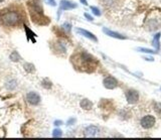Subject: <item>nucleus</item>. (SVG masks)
Listing matches in <instances>:
<instances>
[{
  "instance_id": "nucleus-28",
  "label": "nucleus",
  "mask_w": 161,
  "mask_h": 140,
  "mask_svg": "<svg viewBox=\"0 0 161 140\" xmlns=\"http://www.w3.org/2000/svg\"><path fill=\"white\" fill-rule=\"evenodd\" d=\"M62 124H63V121H55L54 122V125H56V126H58V125H62Z\"/></svg>"
},
{
  "instance_id": "nucleus-5",
  "label": "nucleus",
  "mask_w": 161,
  "mask_h": 140,
  "mask_svg": "<svg viewBox=\"0 0 161 140\" xmlns=\"http://www.w3.org/2000/svg\"><path fill=\"white\" fill-rule=\"evenodd\" d=\"M52 50L54 51H55L58 55H63L67 54V46L66 43L62 41H56L54 42V46H52Z\"/></svg>"
},
{
  "instance_id": "nucleus-19",
  "label": "nucleus",
  "mask_w": 161,
  "mask_h": 140,
  "mask_svg": "<svg viewBox=\"0 0 161 140\" xmlns=\"http://www.w3.org/2000/svg\"><path fill=\"white\" fill-rule=\"evenodd\" d=\"M41 86L44 88V89L50 90V88L52 87V83H51L48 79H43V80H42V82H41Z\"/></svg>"
},
{
  "instance_id": "nucleus-7",
  "label": "nucleus",
  "mask_w": 161,
  "mask_h": 140,
  "mask_svg": "<svg viewBox=\"0 0 161 140\" xmlns=\"http://www.w3.org/2000/svg\"><path fill=\"white\" fill-rule=\"evenodd\" d=\"M26 101L27 103H29L30 105L36 106L41 101V98H40V96L37 93H35V92H29V93L26 94Z\"/></svg>"
},
{
  "instance_id": "nucleus-30",
  "label": "nucleus",
  "mask_w": 161,
  "mask_h": 140,
  "mask_svg": "<svg viewBox=\"0 0 161 140\" xmlns=\"http://www.w3.org/2000/svg\"><path fill=\"white\" fill-rule=\"evenodd\" d=\"M4 1V0H0V3H1V2H3Z\"/></svg>"
},
{
  "instance_id": "nucleus-8",
  "label": "nucleus",
  "mask_w": 161,
  "mask_h": 140,
  "mask_svg": "<svg viewBox=\"0 0 161 140\" xmlns=\"http://www.w3.org/2000/svg\"><path fill=\"white\" fill-rule=\"evenodd\" d=\"M103 84H104V87L109 90H113L118 87V81H117L114 77H112V76H108V77L105 78Z\"/></svg>"
},
{
  "instance_id": "nucleus-16",
  "label": "nucleus",
  "mask_w": 161,
  "mask_h": 140,
  "mask_svg": "<svg viewBox=\"0 0 161 140\" xmlns=\"http://www.w3.org/2000/svg\"><path fill=\"white\" fill-rule=\"evenodd\" d=\"M160 37H161V33H156L154 35V37H153V46H154V47L157 50L160 49V42H159Z\"/></svg>"
},
{
  "instance_id": "nucleus-10",
  "label": "nucleus",
  "mask_w": 161,
  "mask_h": 140,
  "mask_svg": "<svg viewBox=\"0 0 161 140\" xmlns=\"http://www.w3.org/2000/svg\"><path fill=\"white\" fill-rule=\"evenodd\" d=\"M85 136H87V137H95V136H98L99 133H100V129L99 127H97L95 125H90L86 127V129H85Z\"/></svg>"
},
{
  "instance_id": "nucleus-13",
  "label": "nucleus",
  "mask_w": 161,
  "mask_h": 140,
  "mask_svg": "<svg viewBox=\"0 0 161 140\" xmlns=\"http://www.w3.org/2000/svg\"><path fill=\"white\" fill-rule=\"evenodd\" d=\"M5 88L8 91H13L17 88V81L15 79H9L5 82Z\"/></svg>"
},
{
  "instance_id": "nucleus-4",
  "label": "nucleus",
  "mask_w": 161,
  "mask_h": 140,
  "mask_svg": "<svg viewBox=\"0 0 161 140\" xmlns=\"http://www.w3.org/2000/svg\"><path fill=\"white\" fill-rule=\"evenodd\" d=\"M155 123H156V119L154 116H152V115L144 116L140 121L141 126H142L144 129H150V128H152L155 125Z\"/></svg>"
},
{
  "instance_id": "nucleus-26",
  "label": "nucleus",
  "mask_w": 161,
  "mask_h": 140,
  "mask_svg": "<svg viewBox=\"0 0 161 140\" xmlns=\"http://www.w3.org/2000/svg\"><path fill=\"white\" fill-rule=\"evenodd\" d=\"M156 105L158 106V108H155V110L158 112V113H161V104L159 103H156Z\"/></svg>"
},
{
  "instance_id": "nucleus-1",
  "label": "nucleus",
  "mask_w": 161,
  "mask_h": 140,
  "mask_svg": "<svg viewBox=\"0 0 161 140\" xmlns=\"http://www.w3.org/2000/svg\"><path fill=\"white\" fill-rule=\"evenodd\" d=\"M27 8L29 11L31 20L37 25H46L50 22V19L43 13V7L40 0H28Z\"/></svg>"
},
{
  "instance_id": "nucleus-3",
  "label": "nucleus",
  "mask_w": 161,
  "mask_h": 140,
  "mask_svg": "<svg viewBox=\"0 0 161 140\" xmlns=\"http://www.w3.org/2000/svg\"><path fill=\"white\" fill-rule=\"evenodd\" d=\"M75 63L78 68H80L84 71H88L91 68H95L98 62H97V59L92 55L86 53V51H80L76 55V58L75 59Z\"/></svg>"
},
{
  "instance_id": "nucleus-11",
  "label": "nucleus",
  "mask_w": 161,
  "mask_h": 140,
  "mask_svg": "<svg viewBox=\"0 0 161 140\" xmlns=\"http://www.w3.org/2000/svg\"><path fill=\"white\" fill-rule=\"evenodd\" d=\"M76 33H78L79 34L83 35V37H87V38H89V39H91V41H93V42H98V38H97L96 35H95L94 33H90V31L86 30V29H83V28H80V27H78V28H76Z\"/></svg>"
},
{
  "instance_id": "nucleus-18",
  "label": "nucleus",
  "mask_w": 161,
  "mask_h": 140,
  "mask_svg": "<svg viewBox=\"0 0 161 140\" xmlns=\"http://www.w3.org/2000/svg\"><path fill=\"white\" fill-rule=\"evenodd\" d=\"M24 28H25V33H26V35H27V38L28 39H31L32 42H35V39H34V37H35V33H32V31L28 28V27L26 26V25H24Z\"/></svg>"
},
{
  "instance_id": "nucleus-24",
  "label": "nucleus",
  "mask_w": 161,
  "mask_h": 140,
  "mask_svg": "<svg viewBox=\"0 0 161 140\" xmlns=\"http://www.w3.org/2000/svg\"><path fill=\"white\" fill-rule=\"evenodd\" d=\"M46 3H48L51 6H55L56 5V3H55V0H46Z\"/></svg>"
},
{
  "instance_id": "nucleus-29",
  "label": "nucleus",
  "mask_w": 161,
  "mask_h": 140,
  "mask_svg": "<svg viewBox=\"0 0 161 140\" xmlns=\"http://www.w3.org/2000/svg\"><path fill=\"white\" fill-rule=\"evenodd\" d=\"M80 1L82 2L84 5H88V2H87V0H80Z\"/></svg>"
},
{
  "instance_id": "nucleus-17",
  "label": "nucleus",
  "mask_w": 161,
  "mask_h": 140,
  "mask_svg": "<svg viewBox=\"0 0 161 140\" xmlns=\"http://www.w3.org/2000/svg\"><path fill=\"white\" fill-rule=\"evenodd\" d=\"M23 69L25 70V72L26 73H28V74H32L33 73V72L35 71V67L32 65V63H25L23 65Z\"/></svg>"
},
{
  "instance_id": "nucleus-27",
  "label": "nucleus",
  "mask_w": 161,
  "mask_h": 140,
  "mask_svg": "<svg viewBox=\"0 0 161 140\" xmlns=\"http://www.w3.org/2000/svg\"><path fill=\"white\" fill-rule=\"evenodd\" d=\"M76 121V119H74V118H72V119H70L67 121V125H72V123H74Z\"/></svg>"
},
{
  "instance_id": "nucleus-6",
  "label": "nucleus",
  "mask_w": 161,
  "mask_h": 140,
  "mask_svg": "<svg viewBox=\"0 0 161 140\" xmlns=\"http://www.w3.org/2000/svg\"><path fill=\"white\" fill-rule=\"evenodd\" d=\"M125 96H126L128 103L130 104H135L139 101V93L134 89L127 90L126 93H125Z\"/></svg>"
},
{
  "instance_id": "nucleus-25",
  "label": "nucleus",
  "mask_w": 161,
  "mask_h": 140,
  "mask_svg": "<svg viewBox=\"0 0 161 140\" xmlns=\"http://www.w3.org/2000/svg\"><path fill=\"white\" fill-rule=\"evenodd\" d=\"M85 17H86V18L88 19V20H90V21L94 20V18H93V16H91V15L89 14V13H85Z\"/></svg>"
},
{
  "instance_id": "nucleus-12",
  "label": "nucleus",
  "mask_w": 161,
  "mask_h": 140,
  "mask_svg": "<svg viewBox=\"0 0 161 140\" xmlns=\"http://www.w3.org/2000/svg\"><path fill=\"white\" fill-rule=\"evenodd\" d=\"M103 33H106L107 35H109V37L117 38V39H126L127 38L126 37H125V35L121 34L119 33H116V31H113V30L109 29V28H106V27H104V28H103Z\"/></svg>"
},
{
  "instance_id": "nucleus-21",
  "label": "nucleus",
  "mask_w": 161,
  "mask_h": 140,
  "mask_svg": "<svg viewBox=\"0 0 161 140\" xmlns=\"http://www.w3.org/2000/svg\"><path fill=\"white\" fill-rule=\"evenodd\" d=\"M90 8H91V10L93 11V13H94L95 15H97V16H100V15H101V11H100V9L98 8V7H96V6H91Z\"/></svg>"
},
{
  "instance_id": "nucleus-22",
  "label": "nucleus",
  "mask_w": 161,
  "mask_h": 140,
  "mask_svg": "<svg viewBox=\"0 0 161 140\" xmlns=\"http://www.w3.org/2000/svg\"><path fill=\"white\" fill-rule=\"evenodd\" d=\"M52 136L54 137H59V136H62V130L60 129H54L52 132Z\"/></svg>"
},
{
  "instance_id": "nucleus-23",
  "label": "nucleus",
  "mask_w": 161,
  "mask_h": 140,
  "mask_svg": "<svg viewBox=\"0 0 161 140\" xmlns=\"http://www.w3.org/2000/svg\"><path fill=\"white\" fill-rule=\"evenodd\" d=\"M138 50L140 51H142V53H147V54H152V53H154L152 50H149V49H143V47H139Z\"/></svg>"
},
{
  "instance_id": "nucleus-14",
  "label": "nucleus",
  "mask_w": 161,
  "mask_h": 140,
  "mask_svg": "<svg viewBox=\"0 0 161 140\" xmlns=\"http://www.w3.org/2000/svg\"><path fill=\"white\" fill-rule=\"evenodd\" d=\"M80 106L84 110H91L93 108V103L89 99H82L80 102Z\"/></svg>"
},
{
  "instance_id": "nucleus-2",
  "label": "nucleus",
  "mask_w": 161,
  "mask_h": 140,
  "mask_svg": "<svg viewBox=\"0 0 161 140\" xmlns=\"http://www.w3.org/2000/svg\"><path fill=\"white\" fill-rule=\"evenodd\" d=\"M0 20L5 26L15 27L22 22V16L16 9H3L0 13Z\"/></svg>"
},
{
  "instance_id": "nucleus-15",
  "label": "nucleus",
  "mask_w": 161,
  "mask_h": 140,
  "mask_svg": "<svg viewBox=\"0 0 161 140\" xmlns=\"http://www.w3.org/2000/svg\"><path fill=\"white\" fill-rule=\"evenodd\" d=\"M9 59H11L12 62H19V61H21L22 59V58L20 57V55L17 53V51L16 50H13L12 51V53L10 54V55H9Z\"/></svg>"
},
{
  "instance_id": "nucleus-9",
  "label": "nucleus",
  "mask_w": 161,
  "mask_h": 140,
  "mask_svg": "<svg viewBox=\"0 0 161 140\" xmlns=\"http://www.w3.org/2000/svg\"><path fill=\"white\" fill-rule=\"evenodd\" d=\"M76 7H78V5L72 1H70V0H62L59 3V12L60 11H64V10L75 9Z\"/></svg>"
},
{
  "instance_id": "nucleus-20",
  "label": "nucleus",
  "mask_w": 161,
  "mask_h": 140,
  "mask_svg": "<svg viewBox=\"0 0 161 140\" xmlns=\"http://www.w3.org/2000/svg\"><path fill=\"white\" fill-rule=\"evenodd\" d=\"M72 24L70 22H64L63 24V26H62V28L66 31L67 33H71V30H72Z\"/></svg>"
}]
</instances>
